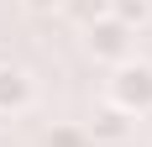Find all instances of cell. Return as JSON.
Returning a JSON list of instances; mask_svg holds the SVG:
<instances>
[{
	"mask_svg": "<svg viewBox=\"0 0 152 147\" xmlns=\"http://www.w3.org/2000/svg\"><path fill=\"white\" fill-rule=\"evenodd\" d=\"M110 105L131 110H152V63H121L110 79Z\"/></svg>",
	"mask_w": 152,
	"mask_h": 147,
	"instance_id": "obj_1",
	"label": "cell"
},
{
	"mask_svg": "<svg viewBox=\"0 0 152 147\" xmlns=\"http://www.w3.org/2000/svg\"><path fill=\"white\" fill-rule=\"evenodd\" d=\"M89 32V53L94 58H110V63H126V53H131V26H121L115 16H105V21H94Z\"/></svg>",
	"mask_w": 152,
	"mask_h": 147,
	"instance_id": "obj_2",
	"label": "cell"
},
{
	"mask_svg": "<svg viewBox=\"0 0 152 147\" xmlns=\"http://www.w3.org/2000/svg\"><path fill=\"white\" fill-rule=\"evenodd\" d=\"M31 100V79L21 68H11V63H0V110L11 116V110H26Z\"/></svg>",
	"mask_w": 152,
	"mask_h": 147,
	"instance_id": "obj_3",
	"label": "cell"
},
{
	"mask_svg": "<svg viewBox=\"0 0 152 147\" xmlns=\"http://www.w3.org/2000/svg\"><path fill=\"white\" fill-rule=\"evenodd\" d=\"M126 110L121 105H105V110H94V121H89V137H100V142H121L126 132H131V126H126Z\"/></svg>",
	"mask_w": 152,
	"mask_h": 147,
	"instance_id": "obj_4",
	"label": "cell"
},
{
	"mask_svg": "<svg viewBox=\"0 0 152 147\" xmlns=\"http://www.w3.org/2000/svg\"><path fill=\"white\" fill-rule=\"evenodd\" d=\"M63 11L79 16L84 26H94V21H105V16H110V0H63Z\"/></svg>",
	"mask_w": 152,
	"mask_h": 147,
	"instance_id": "obj_5",
	"label": "cell"
},
{
	"mask_svg": "<svg viewBox=\"0 0 152 147\" xmlns=\"http://www.w3.org/2000/svg\"><path fill=\"white\" fill-rule=\"evenodd\" d=\"M110 16H115L121 26H131V21H147V0H110Z\"/></svg>",
	"mask_w": 152,
	"mask_h": 147,
	"instance_id": "obj_6",
	"label": "cell"
},
{
	"mask_svg": "<svg viewBox=\"0 0 152 147\" xmlns=\"http://www.w3.org/2000/svg\"><path fill=\"white\" fill-rule=\"evenodd\" d=\"M53 147H79V132H74V126H63V132H53Z\"/></svg>",
	"mask_w": 152,
	"mask_h": 147,
	"instance_id": "obj_7",
	"label": "cell"
},
{
	"mask_svg": "<svg viewBox=\"0 0 152 147\" xmlns=\"http://www.w3.org/2000/svg\"><path fill=\"white\" fill-rule=\"evenodd\" d=\"M26 11H37V16H47V11H63V0H26Z\"/></svg>",
	"mask_w": 152,
	"mask_h": 147,
	"instance_id": "obj_8",
	"label": "cell"
}]
</instances>
